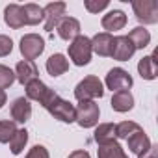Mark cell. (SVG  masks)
<instances>
[{
	"label": "cell",
	"mask_w": 158,
	"mask_h": 158,
	"mask_svg": "<svg viewBox=\"0 0 158 158\" xmlns=\"http://www.w3.org/2000/svg\"><path fill=\"white\" fill-rule=\"evenodd\" d=\"M104 95V86L102 82L99 80L97 76L89 74L86 76L84 80H80L76 84L74 88V97L78 102H82V101H95V99H101Z\"/></svg>",
	"instance_id": "cell-1"
},
{
	"label": "cell",
	"mask_w": 158,
	"mask_h": 158,
	"mask_svg": "<svg viewBox=\"0 0 158 158\" xmlns=\"http://www.w3.org/2000/svg\"><path fill=\"white\" fill-rule=\"evenodd\" d=\"M91 54H93V50H91V39L89 37L78 35V37H74L71 41V45H69V58H71V61L74 65H78V67L88 65L91 61Z\"/></svg>",
	"instance_id": "cell-2"
},
{
	"label": "cell",
	"mask_w": 158,
	"mask_h": 158,
	"mask_svg": "<svg viewBox=\"0 0 158 158\" xmlns=\"http://www.w3.org/2000/svg\"><path fill=\"white\" fill-rule=\"evenodd\" d=\"M24 88H26V99L39 102L43 108H48L50 102L58 97V93H56L54 89H50L45 82H41L39 78H34V80L28 82Z\"/></svg>",
	"instance_id": "cell-3"
},
{
	"label": "cell",
	"mask_w": 158,
	"mask_h": 158,
	"mask_svg": "<svg viewBox=\"0 0 158 158\" xmlns=\"http://www.w3.org/2000/svg\"><path fill=\"white\" fill-rule=\"evenodd\" d=\"M76 108V123L80 125L82 128H93L97 127L99 123V117H101V110H99V104L95 101H82L78 102Z\"/></svg>",
	"instance_id": "cell-4"
},
{
	"label": "cell",
	"mask_w": 158,
	"mask_h": 158,
	"mask_svg": "<svg viewBox=\"0 0 158 158\" xmlns=\"http://www.w3.org/2000/svg\"><path fill=\"white\" fill-rule=\"evenodd\" d=\"M104 84H106L108 89L117 93V91H128L132 88L134 80H132V76H130L128 71H125L121 67H114V69L108 71V74L104 78Z\"/></svg>",
	"instance_id": "cell-5"
},
{
	"label": "cell",
	"mask_w": 158,
	"mask_h": 158,
	"mask_svg": "<svg viewBox=\"0 0 158 158\" xmlns=\"http://www.w3.org/2000/svg\"><path fill=\"white\" fill-rule=\"evenodd\" d=\"M132 10L139 23H143V24L158 23V2L156 0H134Z\"/></svg>",
	"instance_id": "cell-6"
},
{
	"label": "cell",
	"mask_w": 158,
	"mask_h": 158,
	"mask_svg": "<svg viewBox=\"0 0 158 158\" xmlns=\"http://www.w3.org/2000/svg\"><path fill=\"white\" fill-rule=\"evenodd\" d=\"M19 48H21V54H23L24 60L34 61L35 58H39L43 54V50H45V39L41 35H37V34H26V35H23Z\"/></svg>",
	"instance_id": "cell-7"
},
{
	"label": "cell",
	"mask_w": 158,
	"mask_h": 158,
	"mask_svg": "<svg viewBox=\"0 0 158 158\" xmlns=\"http://www.w3.org/2000/svg\"><path fill=\"white\" fill-rule=\"evenodd\" d=\"M47 110H48V114L54 119H58L61 123H74V119H76V108H74V104H71L69 101L61 99L60 95L50 102V106Z\"/></svg>",
	"instance_id": "cell-8"
},
{
	"label": "cell",
	"mask_w": 158,
	"mask_h": 158,
	"mask_svg": "<svg viewBox=\"0 0 158 158\" xmlns=\"http://www.w3.org/2000/svg\"><path fill=\"white\" fill-rule=\"evenodd\" d=\"M65 8H67L65 2H50V4H47L43 8V13H45V30L47 32H52L58 26V23L65 15Z\"/></svg>",
	"instance_id": "cell-9"
},
{
	"label": "cell",
	"mask_w": 158,
	"mask_h": 158,
	"mask_svg": "<svg viewBox=\"0 0 158 158\" xmlns=\"http://www.w3.org/2000/svg\"><path fill=\"white\" fill-rule=\"evenodd\" d=\"M136 48L132 45V41L127 35H117L114 37V48H112V58L117 61H128L134 56Z\"/></svg>",
	"instance_id": "cell-10"
},
{
	"label": "cell",
	"mask_w": 158,
	"mask_h": 158,
	"mask_svg": "<svg viewBox=\"0 0 158 158\" xmlns=\"http://www.w3.org/2000/svg\"><path fill=\"white\" fill-rule=\"evenodd\" d=\"M112 48H114V35L112 34L101 32V34H95L91 37V50L95 54L108 58V56H112Z\"/></svg>",
	"instance_id": "cell-11"
},
{
	"label": "cell",
	"mask_w": 158,
	"mask_h": 158,
	"mask_svg": "<svg viewBox=\"0 0 158 158\" xmlns=\"http://www.w3.org/2000/svg\"><path fill=\"white\" fill-rule=\"evenodd\" d=\"M56 30H58V35H60L61 39L73 41L74 37L80 35V23H78V19H74V17H63V19L58 23Z\"/></svg>",
	"instance_id": "cell-12"
},
{
	"label": "cell",
	"mask_w": 158,
	"mask_h": 158,
	"mask_svg": "<svg viewBox=\"0 0 158 158\" xmlns=\"http://www.w3.org/2000/svg\"><path fill=\"white\" fill-rule=\"evenodd\" d=\"M101 24H102V28L106 30V34L123 30V28L127 26V15H125L121 10H112V11H108V13L102 17Z\"/></svg>",
	"instance_id": "cell-13"
},
{
	"label": "cell",
	"mask_w": 158,
	"mask_h": 158,
	"mask_svg": "<svg viewBox=\"0 0 158 158\" xmlns=\"http://www.w3.org/2000/svg\"><path fill=\"white\" fill-rule=\"evenodd\" d=\"M37 74H39V71H37V67H35L34 61L23 60L15 67V80H19V84H23V86H26L28 82H32L34 78H39Z\"/></svg>",
	"instance_id": "cell-14"
},
{
	"label": "cell",
	"mask_w": 158,
	"mask_h": 158,
	"mask_svg": "<svg viewBox=\"0 0 158 158\" xmlns=\"http://www.w3.org/2000/svg\"><path fill=\"white\" fill-rule=\"evenodd\" d=\"M11 117L15 123H26L32 117V104L28 99L19 97L11 102Z\"/></svg>",
	"instance_id": "cell-15"
},
{
	"label": "cell",
	"mask_w": 158,
	"mask_h": 158,
	"mask_svg": "<svg viewBox=\"0 0 158 158\" xmlns=\"http://www.w3.org/2000/svg\"><path fill=\"white\" fill-rule=\"evenodd\" d=\"M127 141H128V149L136 154V156H139V154H145L149 149H151V139H149V136L143 132V130H139V132H134L132 136H128L127 138Z\"/></svg>",
	"instance_id": "cell-16"
},
{
	"label": "cell",
	"mask_w": 158,
	"mask_h": 158,
	"mask_svg": "<svg viewBox=\"0 0 158 158\" xmlns=\"http://www.w3.org/2000/svg\"><path fill=\"white\" fill-rule=\"evenodd\" d=\"M4 23L13 28V30H19L24 26V15H23V6L19 4H10L6 6L4 10Z\"/></svg>",
	"instance_id": "cell-17"
},
{
	"label": "cell",
	"mask_w": 158,
	"mask_h": 158,
	"mask_svg": "<svg viewBox=\"0 0 158 158\" xmlns=\"http://www.w3.org/2000/svg\"><path fill=\"white\" fill-rule=\"evenodd\" d=\"M138 73L145 80H154L158 76V65H156V52L151 56H143L138 61Z\"/></svg>",
	"instance_id": "cell-18"
},
{
	"label": "cell",
	"mask_w": 158,
	"mask_h": 158,
	"mask_svg": "<svg viewBox=\"0 0 158 158\" xmlns=\"http://www.w3.org/2000/svg\"><path fill=\"white\" fill-rule=\"evenodd\" d=\"M45 67H47V73H48L50 76H61L63 73L69 71V60H67L63 54L56 52V54H52V56L47 60Z\"/></svg>",
	"instance_id": "cell-19"
},
{
	"label": "cell",
	"mask_w": 158,
	"mask_h": 158,
	"mask_svg": "<svg viewBox=\"0 0 158 158\" xmlns=\"http://www.w3.org/2000/svg\"><path fill=\"white\" fill-rule=\"evenodd\" d=\"M110 104L115 112L125 114V112H130L134 108V97H132L130 91H117V93H114Z\"/></svg>",
	"instance_id": "cell-20"
},
{
	"label": "cell",
	"mask_w": 158,
	"mask_h": 158,
	"mask_svg": "<svg viewBox=\"0 0 158 158\" xmlns=\"http://www.w3.org/2000/svg\"><path fill=\"white\" fill-rule=\"evenodd\" d=\"M93 139L97 141V145H106L115 141V125L114 123H102L95 128Z\"/></svg>",
	"instance_id": "cell-21"
},
{
	"label": "cell",
	"mask_w": 158,
	"mask_h": 158,
	"mask_svg": "<svg viewBox=\"0 0 158 158\" xmlns=\"http://www.w3.org/2000/svg\"><path fill=\"white\" fill-rule=\"evenodd\" d=\"M23 15H24V24H28V26H35V24L45 21L43 8L37 6V4H24L23 6Z\"/></svg>",
	"instance_id": "cell-22"
},
{
	"label": "cell",
	"mask_w": 158,
	"mask_h": 158,
	"mask_svg": "<svg viewBox=\"0 0 158 158\" xmlns=\"http://www.w3.org/2000/svg\"><path fill=\"white\" fill-rule=\"evenodd\" d=\"M127 37L132 41V45H134L136 50H138V48H145V47L151 43V34H149V30L143 28V26H136V28H132L130 34H128Z\"/></svg>",
	"instance_id": "cell-23"
},
{
	"label": "cell",
	"mask_w": 158,
	"mask_h": 158,
	"mask_svg": "<svg viewBox=\"0 0 158 158\" xmlns=\"http://www.w3.org/2000/svg\"><path fill=\"white\" fill-rule=\"evenodd\" d=\"M97 156L99 158H128L127 152L123 151V147L117 141H112V143H106V145H99Z\"/></svg>",
	"instance_id": "cell-24"
},
{
	"label": "cell",
	"mask_w": 158,
	"mask_h": 158,
	"mask_svg": "<svg viewBox=\"0 0 158 158\" xmlns=\"http://www.w3.org/2000/svg\"><path fill=\"white\" fill-rule=\"evenodd\" d=\"M26 143H28V132H26V128H19L13 134V138L10 139V149L13 154H21L24 151Z\"/></svg>",
	"instance_id": "cell-25"
},
{
	"label": "cell",
	"mask_w": 158,
	"mask_h": 158,
	"mask_svg": "<svg viewBox=\"0 0 158 158\" xmlns=\"http://www.w3.org/2000/svg\"><path fill=\"white\" fill-rule=\"evenodd\" d=\"M139 130H143V128H141L136 121H123V123L115 125V138L127 139L128 136H132L134 132H139Z\"/></svg>",
	"instance_id": "cell-26"
},
{
	"label": "cell",
	"mask_w": 158,
	"mask_h": 158,
	"mask_svg": "<svg viewBox=\"0 0 158 158\" xmlns=\"http://www.w3.org/2000/svg\"><path fill=\"white\" fill-rule=\"evenodd\" d=\"M17 125L15 121L10 119H2L0 121V143H10V139L13 138V134L17 132Z\"/></svg>",
	"instance_id": "cell-27"
},
{
	"label": "cell",
	"mask_w": 158,
	"mask_h": 158,
	"mask_svg": "<svg viewBox=\"0 0 158 158\" xmlns=\"http://www.w3.org/2000/svg\"><path fill=\"white\" fill-rule=\"evenodd\" d=\"M15 82V73L8 67L0 63V89H6Z\"/></svg>",
	"instance_id": "cell-28"
},
{
	"label": "cell",
	"mask_w": 158,
	"mask_h": 158,
	"mask_svg": "<svg viewBox=\"0 0 158 158\" xmlns=\"http://www.w3.org/2000/svg\"><path fill=\"white\" fill-rule=\"evenodd\" d=\"M108 4H110L108 0H84V6L89 13H99V11L106 10Z\"/></svg>",
	"instance_id": "cell-29"
},
{
	"label": "cell",
	"mask_w": 158,
	"mask_h": 158,
	"mask_svg": "<svg viewBox=\"0 0 158 158\" xmlns=\"http://www.w3.org/2000/svg\"><path fill=\"white\" fill-rule=\"evenodd\" d=\"M11 50H13V41H11V37L0 35V58L11 54Z\"/></svg>",
	"instance_id": "cell-30"
},
{
	"label": "cell",
	"mask_w": 158,
	"mask_h": 158,
	"mask_svg": "<svg viewBox=\"0 0 158 158\" xmlns=\"http://www.w3.org/2000/svg\"><path fill=\"white\" fill-rule=\"evenodd\" d=\"M24 158H50V154H48L47 147H43V145H34V147L28 151V154H26Z\"/></svg>",
	"instance_id": "cell-31"
},
{
	"label": "cell",
	"mask_w": 158,
	"mask_h": 158,
	"mask_svg": "<svg viewBox=\"0 0 158 158\" xmlns=\"http://www.w3.org/2000/svg\"><path fill=\"white\" fill-rule=\"evenodd\" d=\"M67 158H91V156H89V152L84 151V149H76V151H73Z\"/></svg>",
	"instance_id": "cell-32"
},
{
	"label": "cell",
	"mask_w": 158,
	"mask_h": 158,
	"mask_svg": "<svg viewBox=\"0 0 158 158\" xmlns=\"http://www.w3.org/2000/svg\"><path fill=\"white\" fill-rule=\"evenodd\" d=\"M138 158H158V147L156 145H151V149L145 154H139Z\"/></svg>",
	"instance_id": "cell-33"
},
{
	"label": "cell",
	"mask_w": 158,
	"mask_h": 158,
	"mask_svg": "<svg viewBox=\"0 0 158 158\" xmlns=\"http://www.w3.org/2000/svg\"><path fill=\"white\" fill-rule=\"evenodd\" d=\"M8 102V95L4 89H0V108H4V104Z\"/></svg>",
	"instance_id": "cell-34"
}]
</instances>
